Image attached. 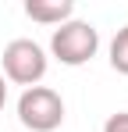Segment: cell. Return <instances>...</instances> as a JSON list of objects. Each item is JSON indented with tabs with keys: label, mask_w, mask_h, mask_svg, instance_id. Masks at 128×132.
<instances>
[{
	"label": "cell",
	"mask_w": 128,
	"mask_h": 132,
	"mask_svg": "<svg viewBox=\"0 0 128 132\" xmlns=\"http://www.w3.org/2000/svg\"><path fill=\"white\" fill-rule=\"evenodd\" d=\"M7 82L14 86H39L43 75H46V50L36 39H11L4 46V71H0Z\"/></svg>",
	"instance_id": "cell-3"
},
{
	"label": "cell",
	"mask_w": 128,
	"mask_h": 132,
	"mask_svg": "<svg viewBox=\"0 0 128 132\" xmlns=\"http://www.w3.org/2000/svg\"><path fill=\"white\" fill-rule=\"evenodd\" d=\"M110 68L117 75H128V25L117 29V36L110 39Z\"/></svg>",
	"instance_id": "cell-5"
},
{
	"label": "cell",
	"mask_w": 128,
	"mask_h": 132,
	"mask_svg": "<svg viewBox=\"0 0 128 132\" xmlns=\"http://www.w3.org/2000/svg\"><path fill=\"white\" fill-rule=\"evenodd\" d=\"M4 104H7V79L0 75V111H4Z\"/></svg>",
	"instance_id": "cell-7"
},
{
	"label": "cell",
	"mask_w": 128,
	"mask_h": 132,
	"mask_svg": "<svg viewBox=\"0 0 128 132\" xmlns=\"http://www.w3.org/2000/svg\"><path fill=\"white\" fill-rule=\"evenodd\" d=\"M103 132H128V111H117L103 121Z\"/></svg>",
	"instance_id": "cell-6"
},
{
	"label": "cell",
	"mask_w": 128,
	"mask_h": 132,
	"mask_svg": "<svg viewBox=\"0 0 128 132\" xmlns=\"http://www.w3.org/2000/svg\"><path fill=\"white\" fill-rule=\"evenodd\" d=\"M96 50H100V32H96L93 22H82V18H71V22L57 25L53 36H50V54L68 68H78L85 61H93Z\"/></svg>",
	"instance_id": "cell-1"
},
{
	"label": "cell",
	"mask_w": 128,
	"mask_h": 132,
	"mask_svg": "<svg viewBox=\"0 0 128 132\" xmlns=\"http://www.w3.org/2000/svg\"><path fill=\"white\" fill-rule=\"evenodd\" d=\"M18 121L29 132H53L64 121V100L50 86H29L18 96Z\"/></svg>",
	"instance_id": "cell-2"
},
{
	"label": "cell",
	"mask_w": 128,
	"mask_h": 132,
	"mask_svg": "<svg viewBox=\"0 0 128 132\" xmlns=\"http://www.w3.org/2000/svg\"><path fill=\"white\" fill-rule=\"evenodd\" d=\"M25 14L32 22H39V25H64V22H71L75 4L71 0H29Z\"/></svg>",
	"instance_id": "cell-4"
}]
</instances>
